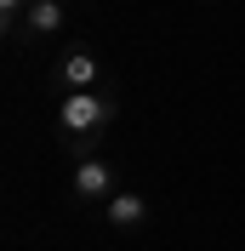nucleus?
<instances>
[{
  "instance_id": "1",
  "label": "nucleus",
  "mask_w": 245,
  "mask_h": 251,
  "mask_svg": "<svg viewBox=\"0 0 245 251\" xmlns=\"http://www.w3.org/2000/svg\"><path fill=\"white\" fill-rule=\"evenodd\" d=\"M114 120V103L97 92H69L57 103V126L69 131V137H86V131H103V126Z\"/></svg>"
},
{
  "instance_id": "2",
  "label": "nucleus",
  "mask_w": 245,
  "mask_h": 251,
  "mask_svg": "<svg viewBox=\"0 0 245 251\" xmlns=\"http://www.w3.org/2000/svg\"><path fill=\"white\" fill-rule=\"evenodd\" d=\"M74 194L80 200H114V166L97 160V154H86L74 166Z\"/></svg>"
},
{
  "instance_id": "3",
  "label": "nucleus",
  "mask_w": 245,
  "mask_h": 251,
  "mask_svg": "<svg viewBox=\"0 0 245 251\" xmlns=\"http://www.w3.org/2000/svg\"><path fill=\"white\" fill-rule=\"evenodd\" d=\"M57 80L69 86V92H92V80H97V57H92V51H69V57L57 63Z\"/></svg>"
},
{
  "instance_id": "4",
  "label": "nucleus",
  "mask_w": 245,
  "mask_h": 251,
  "mask_svg": "<svg viewBox=\"0 0 245 251\" xmlns=\"http://www.w3.org/2000/svg\"><path fill=\"white\" fill-rule=\"evenodd\" d=\"M103 211H108V223H114V228H137V223L148 217V200H143V194H131V188H125V194H114V200H108Z\"/></svg>"
},
{
  "instance_id": "5",
  "label": "nucleus",
  "mask_w": 245,
  "mask_h": 251,
  "mask_svg": "<svg viewBox=\"0 0 245 251\" xmlns=\"http://www.w3.org/2000/svg\"><path fill=\"white\" fill-rule=\"evenodd\" d=\"M23 23H29V34H57L63 29V0H34L23 12Z\"/></svg>"
}]
</instances>
